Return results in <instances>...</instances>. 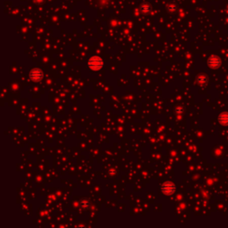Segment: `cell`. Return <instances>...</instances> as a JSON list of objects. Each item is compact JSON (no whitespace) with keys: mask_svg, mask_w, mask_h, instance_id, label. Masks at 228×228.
Instances as JSON below:
<instances>
[{"mask_svg":"<svg viewBox=\"0 0 228 228\" xmlns=\"http://www.w3.org/2000/svg\"><path fill=\"white\" fill-rule=\"evenodd\" d=\"M103 62L99 56H93L88 61V66L91 69H95V70L100 69L103 67Z\"/></svg>","mask_w":228,"mask_h":228,"instance_id":"obj_1","label":"cell"},{"mask_svg":"<svg viewBox=\"0 0 228 228\" xmlns=\"http://www.w3.org/2000/svg\"><path fill=\"white\" fill-rule=\"evenodd\" d=\"M161 191L163 193L165 194H172L174 193V192L176 191V185L173 183L170 182H167L165 184L162 185L161 186Z\"/></svg>","mask_w":228,"mask_h":228,"instance_id":"obj_2","label":"cell"},{"mask_svg":"<svg viewBox=\"0 0 228 228\" xmlns=\"http://www.w3.org/2000/svg\"><path fill=\"white\" fill-rule=\"evenodd\" d=\"M208 63L209 67H211V68H218V66L221 64V60L217 56H212L211 58H209Z\"/></svg>","mask_w":228,"mask_h":228,"instance_id":"obj_3","label":"cell"},{"mask_svg":"<svg viewBox=\"0 0 228 228\" xmlns=\"http://www.w3.org/2000/svg\"><path fill=\"white\" fill-rule=\"evenodd\" d=\"M30 76L33 80H39L43 77V73H42V71L40 69H36L31 70V72L30 73Z\"/></svg>","mask_w":228,"mask_h":228,"instance_id":"obj_4","label":"cell"},{"mask_svg":"<svg viewBox=\"0 0 228 228\" xmlns=\"http://www.w3.org/2000/svg\"><path fill=\"white\" fill-rule=\"evenodd\" d=\"M218 119L220 121V123L224 124V125H228V112H223L219 115Z\"/></svg>","mask_w":228,"mask_h":228,"instance_id":"obj_5","label":"cell"},{"mask_svg":"<svg viewBox=\"0 0 228 228\" xmlns=\"http://www.w3.org/2000/svg\"><path fill=\"white\" fill-rule=\"evenodd\" d=\"M88 201H86V200H82L81 202H80V205L83 207V208H88Z\"/></svg>","mask_w":228,"mask_h":228,"instance_id":"obj_6","label":"cell"},{"mask_svg":"<svg viewBox=\"0 0 228 228\" xmlns=\"http://www.w3.org/2000/svg\"><path fill=\"white\" fill-rule=\"evenodd\" d=\"M207 80H208V79H207L205 76H201V77H200V78L198 79L199 82H203V83H204V82H206Z\"/></svg>","mask_w":228,"mask_h":228,"instance_id":"obj_7","label":"cell"}]
</instances>
